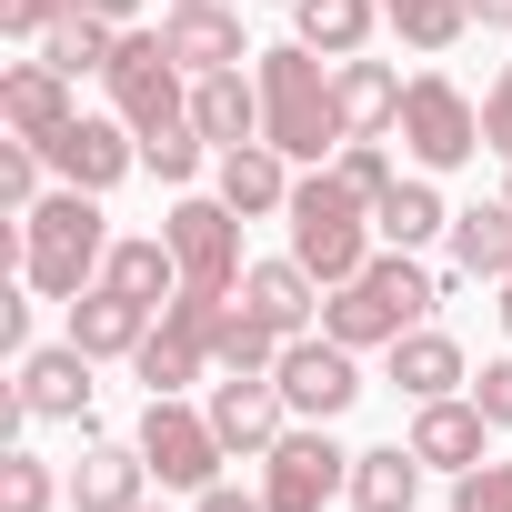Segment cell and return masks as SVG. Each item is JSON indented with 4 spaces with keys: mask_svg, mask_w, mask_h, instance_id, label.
<instances>
[{
    "mask_svg": "<svg viewBox=\"0 0 512 512\" xmlns=\"http://www.w3.org/2000/svg\"><path fill=\"white\" fill-rule=\"evenodd\" d=\"M111 262V221H101V191L61 181L41 211H21V282L51 292V302H81Z\"/></svg>",
    "mask_w": 512,
    "mask_h": 512,
    "instance_id": "obj_1",
    "label": "cell"
},
{
    "mask_svg": "<svg viewBox=\"0 0 512 512\" xmlns=\"http://www.w3.org/2000/svg\"><path fill=\"white\" fill-rule=\"evenodd\" d=\"M432 302H442V282L412 262V251H372V262H362V272L322 302V332H332V342H352V352H372V342L392 352V342H402Z\"/></svg>",
    "mask_w": 512,
    "mask_h": 512,
    "instance_id": "obj_2",
    "label": "cell"
},
{
    "mask_svg": "<svg viewBox=\"0 0 512 512\" xmlns=\"http://www.w3.org/2000/svg\"><path fill=\"white\" fill-rule=\"evenodd\" d=\"M262 141L272 151H292V161H322L332 141H352L342 131V101H332V71H322V51L312 41H282V51H262Z\"/></svg>",
    "mask_w": 512,
    "mask_h": 512,
    "instance_id": "obj_3",
    "label": "cell"
},
{
    "mask_svg": "<svg viewBox=\"0 0 512 512\" xmlns=\"http://www.w3.org/2000/svg\"><path fill=\"white\" fill-rule=\"evenodd\" d=\"M372 201L342 181V171H312V181H292V262L322 282V292H342L362 262H372V221H362Z\"/></svg>",
    "mask_w": 512,
    "mask_h": 512,
    "instance_id": "obj_4",
    "label": "cell"
},
{
    "mask_svg": "<svg viewBox=\"0 0 512 512\" xmlns=\"http://www.w3.org/2000/svg\"><path fill=\"white\" fill-rule=\"evenodd\" d=\"M111 101H121V121L151 141V131H181L191 121V91H181V61H171V41L161 31H121V51H111Z\"/></svg>",
    "mask_w": 512,
    "mask_h": 512,
    "instance_id": "obj_5",
    "label": "cell"
},
{
    "mask_svg": "<svg viewBox=\"0 0 512 512\" xmlns=\"http://www.w3.org/2000/svg\"><path fill=\"white\" fill-rule=\"evenodd\" d=\"M141 462H151L161 482H181V492H211L221 462H231V442H221L211 412H191L181 392H151V412H141Z\"/></svg>",
    "mask_w": 512,
    "mask_h": 512,
    "instance_id": "obj_6",
    "label": "cell"
},
{
    "mask_svg": "<svg viewBox=\"0 0 512 512\" xmlns=\"http://www.w3.org/2000/svg\"><path fill=\"white\" fill-rule=\"evenodd\" d=\"M161 241L181 251V292H241V272H251V262H241V211H231L221 191H211V201L191 191V201L161 221Z\"/></svg>",
    "mask_w": 512,
    "mask_h": 512,
    "instance_id": "obj_7",
    "label": "cell"
},
{
    "mask_svg": "<svg viewBox=\"0 0 512 512\" xmlns=\"http://www.w3.org/2000/svg\"><path fill=\"white\" fill-rule=\"evenodd\" d=\"M392 131H402V151H412L422 171H462V161L482 151V111H472L442 71H422V81L402 91V121H392Z\"/></svg>",
    "mask_w": 512,
    "mask_h": 512,
    "instance_id": "obj_8",
    "label": "cell"
},
{
    "mask_svg": "<svg viewBox=\"0 0 512 512\" xmlns=\"http://www.w3.org/2000/svg\"><path fill=\"white\" fill-rule=\"evenodd\" d=\"M262 462H272V472H262V502H272V512H322L332 492H352V452H342L322 422H312V432H282Z\"/></svg>",
    "mask_w": 512,
    "mask_h": 512,
    "instance_id": "obj_9",
    "label": "cell"
},
{
    "mask_svg": "<svg viewBox=\"0 0 512 512\" xmlns=\"http://www.w3.org/2000/svg\"><path fill=\"white\" fill-rule=\"evenodd\" d=\"M272 382H282V402H292L302 422H332V412H352V402H362V372H352V342H332V332H322V342L302 332V342L282 352V372H272Z\"/></svg>",
    "mask_w": 512,
    "mask_h": 512,
    "instance_id": "obj_10",
    "label": "cell"
},
{
    "mask_svg": "<svg viewBox=\"0 0 512 512\" xmlns=\"http://www.w3.org/2000/svg\"><path fill=\"white\" fill-rule=\"evenodd\" d=\"M41 151H51V171H61V181H81V191H111V181L141 161V131H131V121H91V111H71V121H61Z\"/></svg>",
    "mask_w": 512,
    "mask_h": 512,
    "instance_id": "obj_11",
    "label": "cell"
},
{
    "mask_svg": "<svg viewBox=\"0 0 512 512\" xmlns=\"http://www.w3.org/2000/svg\"><path fill=\"white\" fill-rule=\"evenodd\" d=\"M21 412H31V422H91V352H81V342L21 352Z\"/></svg>",
    "mask_w": 512,
    "mask_h": 512,
    "instance_id": "obj_12",
    "label": "cell"
},
{
    "mask_svg": "<svg viewBox=\"0 0 512 512\" xmlns=\"http://www.w3.org/2000/svg\"><path fill=\"white\" fill-rule=\"evenodd\" d=\"M282 412H292V402H282L272 372H231V382L211 392V432H221L231 452H272V442H282Z\"/></svg>",
    "mask_w": 512,
    "mask_h": 512,
    "instance_id": "obj_13",
    "label": "cell"
},
{
    "mask_svg": "<svg viewBox=\"0 0 512 512\" xmlns=\"http://www.w3.org/2000/svg\"><path fill=\"white\" fill-rule=\"evenodd\" d=\"M161 41H171V61H181L191 81H211V71H241V61H262V51H241V21L221 11V0H191V11H171V21H161Z\"/></svg>",
    "mask_w": 512,
    "mask_h": 512,
    "instance_id": "obj_14",
    "label": "cell"
},
{
    "mask_svg": "<svg viewBox=\"0 0 512 512\" xmlns=\"http://www.w3.org/2000/svg\"><path fill=\"white\" fill-rule=\"evenodd\" d=\"M241 312H251V322H272L282 342H302L312 312H322V282H312L302 262H251V272H241Z\"/></svg>",
    "mask_w": 512,
    "mask_h": 512,
    "instance_id": "obj_15",
    "label": "cell"
},
{
    "mask_svg": "<svg viewBox=\"0 0 512 512\" xmlns=\"http://www.w3.org/2000/svg\"><path fill=\"white\" fill-rule=\"evenodd\" d=\"M71 342H81L91 362H111V352H141V342H151V302H131V292L91 282V292L71 302Z\"/></svg>",
    "mask_w": 512,
    "mask_h": 512,
    "instance_id": "obj_16",
    "label": "cell"
},
{
    "mask_svg": "<svg viewBox=\"0 0 512 512\" xmlns=\"http://www.w3.org/2000/svg\"><path fill=\"white\" fill-rule=\"evenodd\" d=\"M191 131H201V141H221V151L262 141V81H241V71L191 81Z\"/></svg>",
    "mask_w": 512,
    "mask_h": 512,
    "instance_id": "obj_17",
    "label": "cell"
},
{
    "mask_svg": "<svg viewBox=\"0 0 512 512\" xmlns=\"http://www.w3.org/2000/svg\"><path fill=\"white\" fill-rule=\"evenodd\" d=\"M0 121H11V141H51L71 121V81L51 61H21V71H0Z\"/></svg>",
    "mask_w": 512,
    "mask_h": 512,
    "instance_id": "obj_18",
    "label": "cell"
},
{
    "mask_svg": "<svg viewBox=\"0 0 512 512\" xmlns=\"http://www.w3.org/2000/svg\"><path fill=\"white\" fill-rule=\"evenodd\" d=\"M402 91H412V81H392V71L362 61V51L332 71V101H342V131H352V141H382V131L402 121Z\"/></svg>",
    "mask_w": 512,
    "mask_h": 512,
    "instance_id": "obj_19",
    "label": "cell"
},
{
    "mask_svg": "<svg viewBox=\"0 0 512 512\" xmlns=\"http://www.w3.org/2000/svg\"><path fill=\"white\" fill-rule=\"evenodd\" d=\"M482 432H492L482 402H452V392L412 412V452H422L432 472H472V462H482Z\"/></svg>",
    "mask_w": 512,
    "mask_h": 512,
    "instance_id": "obj_20",
    "label": "cell"
},
{
    "mask_svg": "<svg viewBox=\"0 0 512 512\" xmlns=\"http://www.w3.org/2000/svg\"><path fill=\"white\" fill-rule=\"evenodd\" d=\"M452 272L462 282H512V201L452 211Z\"/></svg>",
    "mask_w": 512,
    "mask_h": 512,
    "instance_id": "obj_21",
    "label": "cell"
},
{
    "mask_svg": "<svg viewBox=\"0 0 512 512\" xmlns=\"http://www.w3.org/2000/svg\"><path fill=\"white\" fill-rule=\"evenodd\" d=\"M141 442H91L81 472H71V512H131L141 502Z\"/></svg>",
    "mask_w": 512,
    "mask_h": 512,
    "instance_id": "obj_22",
    "label": "cell"
},
{
    "mask_svg": "<svg viewBox=\"0 0 512 512\" xmlns=\"http://www.w3.org/2000/svg\"><path fill=\"white\" fill-rule=\"evenodd\" d=\"M292 151H272V141H241V151H221V201L251 221V211H292V171H282Z\"/></svg>",
    "mask_w": 512,
    "mask_h": 512,
    "instance_id": "obj_23",
    "label": "cell"
},
{
    "mask_svg": "<svg viewBox=\"0 0 512 512\" xmlns=\"http://www.w3.org/2000/svg\"><path fill=\"white\" fill-rule=\"evenodd\" d=\"M452 382H462V342H452V332H422V322H412V332L392 342V392H412V402H442Z\"/></svg>",
    "mask_w": 512,
    "mask_h": 512,
    "instance_id": "obj_24",
    "label": "cell"
},
{
    "mask_svg": "<svg viewBox=\"0 0 512 512\" xmlns=\"http://www.w3.org/2000/svg\"><path fill=\"white\" fill-rule=\"evenodd\" d=\"M412 492H422V452L412 442L352 452V512H412Z\"/></svg>",
    "mask_w": 512,
    "mask_h": 512,
    "instance_id": "obj_25",
    "label": "cell"
},
{
    "mask_svg": "<svg viewBox=\"0 0 512 512\" xmlns=\"http://www.w3.org/2000/svg\"><path fill=\"white\" fill-rule=\"evenodd\" d=\"M101 282H111V292H131V302H151V312H161V302H171V292H181V251H171V241H161V231H151V241H111V262H101Z\"/></svg>",
    "mask_w": 512,
    "mask_h": 512,
    "instance_id": "obj_26",
    "label": "cell"
},
{
    "mask_svg": "<svg viewBox=\"0 0 512 512\" xmlns=\"http://www.w3.org/2000/svg\"><path fill=\"white\" fill-rule=\"evenodd\" d=\"M372 231H382L392 251H422L432 231H452V211H442V191H432V181H392V191L372 201Z\"/></svg>",
    "mask_w": 512,
    "mask_h": 512,
    "instance_id": "obj_27",
    "label": "cell"
},
{
    "mask_svg": "<svg viewBox=\"0 0 512 512\" xmlns=\"http://www.w3.org/2000/svg\"><path fill=\"white\" fill-rule=\"evenodd\" d=\"M292 21H302V41L322 61H352L372 41V21H382V0H292Z\"/></svg>",
    "mask_w": 512,
    "mask_h": 512,
    "instance_id": "obj_28",
    "label": "cell"
},
{
    "mask_svg": "<svg viewBox=\"0 0 512 512\" xmlns=\"http://www.w3.org/2000/svg\"><path fill=\"white\" fill-rule=\"evenodd\" d=\"M111 51H121V31H111V21H91V11H71V21H51V31H41V61H51L61 81L111 71Z\"/></svg>",
    "mask_w": 512,
    "mask_h": 512,
    "instance_id": "obj_29",
    "label": "cell"
},
{
    "mask_svg": "<svg viewBox=\"0 0 512 512\" xmlns=\"http://www.w3.org/2000/svg\"><path fill=\"white\" fill-rule=\"evenodd\" d=\"M282 352H292V342H282L272 322H251V312H221V332H211V362H221V372H282Z\"/></svg>",
    "mask_w": 512,
    "mask_h": 512,
    "instance_id": "obj_30",
    "label": "cell"
},
{
    "mask_svg": "<svg viewBox=\"0 0 512 512\" xmlns=\"http://www.w3.org/2000/svg\"><path fill=\"white\" fill-rule=\"evenodd\" d=\"M382 21H392V31L412 41V51H452L472 11H462V0H382Z\"/></svg>",
    "mask_w": 512,
    "mask_h": 512,
    "instance_id": "obj_31",
    "label": "cell"
},
{
    "mask_svg": "<svg viewBox=\"0 0 512 512\" xmlns=\"http://www.w3.org/2000/svg\"><path fill=\"white\" fill-rule=\"evenodd\" d=\"M51 462L41 452H11V462H0V512H51Z\"/></svg>",
    "mask_w": 512,
    "mask_h": 512,
    "instance_id": "obj_32",
    "label": "cell"
},
{
    "mask_svg": "<svg viewBox=\"0 0 512 512\" xmlns=\"http://www.w3.org/2000/svg\"><path fill=\"white\" fill-rule=\"evenodd\" d=\"M41 141H11V151H0V201H11V211H41Z\"/></svg>",
    "mask_w": 512,
    "mask_h": 512,
    "instance_id": "obj_33",
    "label": "cell"
},
{
    "mask_svg": "<svg viewBox=\"0 0 512 512\" xmlns=\"http://www.w3.org/2000/svg\"><path fill=\"white\" fill-rule=\"evenodd\" d=\"M141 161H151L161 181H191V171H201V131H191V121H181V131H151Z\"/></svg>",
    "mask_w": 512,
    "mask_h": 512,
    "instance_id": "obj_34",
    "label": "cell"
},
{
    "mask_svg": "<svg viewBox=\"0 0 512 512\" xmlns=\"http://www.w3.org/2000/svg\"><path fill=\"white\" fill-rule=\"evenodd\" d=\"M332 171H342L362 201H382V191H392V151H382V141H342V161H332Z\"/></svg>",
    "mask_w": 512,
    "mask_h": 512,
    "instance_id": "obj_35",
    "label": "cell"
},
{
    "mask_svg": "<svg viewBox=\"0 0 512 512\" xmlns=\"http://www.w3.org/2000/svg\"><path fill=\"white\" fill-rule=\"evenodd\" d=\"M452 512H512V462H472L462 492H452Z\"/></svg>",
    "mask_w": 512,
    "mask_h": 512,
    "instance_id": "obj_36",
    "label": "cell"
},
{
    "mask_svg": "<svg viewBox=\"0 0 512 512\" xmlns=\"http://www.w3.org/2000/svg\"><path fill=\"white\" fill-rule=\"evenodd\" d=\"M81 0H0V31H21V41H41L51 21H71Z\"/></svg>",
    "mask_w": 512,
    "mask_h": 512,
    "instance_id": "obj_37",
    "label": "cell"
},
{
    "mask_svg": "<svg viewBox=\"0 0 512 512\" xmlns=\"http://www.w3.org/2000/svg\"><path fill=\"white\" fill-rule=\"evenodd\" d=\"M472 402H482V422H492V432H512V362H482Z\"/></svg>",
    "mask_w": 512,
    "mask_h": 512,
    "instance_id": "obj_38",
    "label": "cell"
},
{
    "mask_svg": "<svg viewBox=\"0 0 512 512\" xmlns=\"http://www.w3.org/2000/svg\"><path fill=\"white\" fill-rule=\"evenodd\" d=\"M482 151H502L512 161V71L492 81V101H482Z\"/></svg>",
    "mask_w": 512,
    "mask_h": 512,
    "instance_id": "obj_39",
    "label": "cell"
},
{
    "mask_svg": "<svg viewBox=\"0 0 512 512\" xmlns=\"http://www.w3.org/2000/svg\"><path fill=\"white\" fill-rule=\"evenodd\" d=\"M191 512H272V502H251V492H231V482H211V492H201Z\"/></svg>",
    "mask_w": 512,
    "mask_h": 512,
    "instance_id": "obj_40",
    "label": "cell"
},
{
    "mask_svg": "<svg viewBox=\"0 0 512 512\" xmlns=\"http://www.w3.org/2000/svg\"><path fill=\"white\" fill-rule=\"evenodd\" d=\"M81 11H91V21H111V31H131V11H141V0H81Z\"/></svg>",
    "mask_w": 512,
    "mask_h": 512,
    "instance_id": "obj_41",
    "label": "cell"
},
{
    "mask_svg": "<svg viewBox=\"0 0 512 512\" xmlns=\"http://www.w3.org/2000/svg\"><path fill=\"white\" fill-rule=\"evenodd\" d=\"M462 11H472L482 31H512V0H462Z\"/></svg>",
    "mask_w": 512,
    "mask_h": 512,
    "instance_id": "obj_42",
    "label": "cell"
},
{
    "mask_svg": "<svg viewBox=\"0 0 512 512\" xmlns=\"http://www.w3.org/2000/svg\"><path fill=\"white\" fill-rule=\"evenodd\" d=\"M492 312H502V332H512V282H502V302H492Z\"/></svg>",
    "mask_w": 512,
    "mask_h": 512,
    "instance_id": "obj_43",
    "label": "cell"
},
{
    "mask_svg": "<svg viewBox=\"0 0 512 512\" xmlns=\"http://www.w3.org/2000/svg\"><path fill=\"white\" fill-rule=\"evenodd\" d=\"M171 11H191V0H171Z\"/></svg>",
    "mask_w": 512,
    "mask_h": 512,
    "instance_id": "obj_44",
    "label": "cell"
},
{
    "mask_svg": "<svg viewBox=\"0 0 512 512\" xmlns=\"http://www.w3.org/2000/svg\"><path fill=\"white\" fill-rule=\"evenodd\" d=\"M131 512H151V502H131Z\"/></svg>",
    "mask_w": 512,
    "mask_h": 512,
    "instance_id": "obj_45",
    "label": "cell"
},
{
    "mask_svg": "<svg viewBox=\"0 0 512 512\" xmlns=\"http://www.w3.org/2000/svg\"><path fill=\"white\" fill-rule=\"evenodd\" d=\"M502 201H512V191H502Z\"/></svg>",
    "mask_w": 512,
    "mask_h": 512,
    "instance_id": "obj_46",
    "label": "cell"
}]
</instances>
